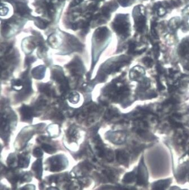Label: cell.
<instances>
[{
  "mask_svg": "<svg viewBox=\"0 0 189 190\" xmlns=\"http://www.w3.org/2000/svg\"><path fill=\"white\" fill-rule=\"evenodd\" d=\"M113 26L116 33L124 37L129 35L130 24L128 15L119 14L113 22Z\"/></svg>",
  "mask_w": 189,
  "mask_h": 190,
  "instance_id": "cell-1",
  "label": "cell"
},
{
  "mask_svg": "<svg viewBox=\"0 0 189 190\" xmlns=\"http://www.w3.org/2000/svg\"><path fill=\"white\" fill-rule=\"evenodd\" d=\"M136 184L139 187L146 188L149 185V172L145 164L143 157L140 160L138 167H136Z\"/></svg>",
  "mask_w": 189,
  "mask_h": 190,
  "instance_id": "cell-2",
  "label": "cell"
},
{
  "mask_svg": "<svg viewBox=\"0 0 189 190\" xmlns=\"http://www.w3.org/2000/svg\"><path fill=\"white\" fill-rule=\"evenodd\" d=\"M141 11L139 6L134 7L133 10V17L134 18L137 30L139 32H142L146 27V19L143 14L141 13Z\"/></svg>",
  "mask_w": 189,
  "mask_h": 190,
  "instance_id": "cell-3",
  "label": "cell"
},
{
  "mask_svg": "<svg viewBox=\"0 0 189 190\" xmlns=\"http://www.w3.org/2000/svg\"><path fill=\"white\" fill-rule=\"evenodd\" d=\"M51 167L53 169L51 171H59L63 169L64 167H66L67 162L66 159L63 158V157L61 156H56L55 157H53L51 159Z\"/></svg>",
  "mask_w": 189,
  "mask_h": 190,
  "instance_id": "cell-4",
  "label": "cell"
},
{
  "mask_svg": "<svg viewBox=\"0 0 189 190\" xmlns=\"http://www.w3.org/2000/svg\"><path fill=\"white\" fill-rule=\"evenodd\" d=\"M116 159L120 164L127 167L130 162L129 154L123 150H116Z\"/></svg>",
  "mask_w": 189,
  "mask_h": 190,
  "instance_id": "cell-5",
  "label": "cell"
},
{
  "mask_svg": "<svg viewBox=\"0 0 189 190\" xmlns=\"http://www.w3.org/2000/svg\"><path fill=\"white\" fill-rule=\"evenodd\" d=\"M172 180L171 178L157 180L152 184L151 190H166L172 183Z\"/></svg>",
  "mask_w": 189,
  "mask_h": 190,
  "instance_id": "cell-6",
  "label": "cell"
},
{
  "mask_svg": "<svg viewBox=\"0 0 189 190\" xmlns=\"http://www.w3.org/2000/svg\"><path fill=\"white\" fill-rule=\"evenodd\" d=\"M125 134L120 131L113 133L109 135V137H107V139H109L111 142L117 144L123 143L125 141Z\"/></svg>",
  "mask_w": 189,
  "mask_h": 190,
  "instance_id": "cell-7",
  "label": "cell"
},
{
  "mask_svg": "<svg viewBox=\"0 0 189 190\" xmlns=\"http://www.w3.org/2000/svg\"><path fill=\"white\" fill-rule=\"evenodd\" d=\"M20 112L22 120L23 121L29 122L32 120L33 116V112L31 108L26 105H23L20 108Z\"/></svg>",
  "mask_w": 189,
  "mask_h": 190,
  "instance_id": "cell-8",
  "label": "cell"
},
{
  "mask_svg": "<svg viewBox=\"0 0 189 190\" xmlns=\"http://www.w3.org/2000/svg\"><path fill=\"white\" fill-rule=\"evenodd\" d=\"M178 52L181 56H185L189 54V41L183 40L179 44L178 48Z\"/></svg>",
  "mask_w": 189,
  "mask_h": 190,
  "instance_id": "cell-9",
  "label": "cell"
},
{
  "mask_svg": "<svg viewBox=\"0 0 189 190\" xmlns=\"http://www.w3.org/2000/svg\"><path fill=\"white\" fill-rule=\"evenodd\" d=\"M70 68L73 73L76 75H80L83 72V68L82 67V64L81 63L80 61L78 59L71 63L70 65Z\"/></svg>",
  "mask_w": 189,
  "mask_h": 190,
  "instance_id": "cell-10",
  "label": "cell"
},
{
  "mask_svg": "<svg viewBox=\"0 0 189 190\" xmlns=\"http://www.w3.org/2000/svg\"><path fill=\"white\" fill-rule=\"evenodd\" d=\"M145 74V71L142 67L136 66L130 71V78L133 80H137Z\"/></svg>",
  "mask_w": 189,
  "mask_h": 190,
  "instance_id": "cell-11",
  "label": "cell"
},
{
  "mask_svg": "<svg viewBox=\"0 0 189 190\" xmlns=\"http://www.w3.org/2000/svg\"><path fill=\"white\" fill-rule=\"evenodd\" d=\"M109 30L106 27H102L98 28L96 32H95V37L97 39V40H100V41H102L105 40L108 35Z\"/></svg>",
  "mask_w": 189,
  "mask_h": 190,
  "instance_id": "cell-12",
  "label": "cell"
},
{
  "mask_svg": "<svg viewBox=\"0 0 189 190\" xmlns=\"http://www.w3.org/2000/svg\"><path fill=\"white\" fill-rule=\"evenodd\" d=\"M123 182L125 184H132L136 182V167L132 171L126 173L123 179Z\"/></svg>",
  "mask_w": 189,
  "mask_h": 190,
  "instance_id": "cell-13",
  "label": "cell"
},
{
  "mask_svg": "<svg viewBox=\"0 0 189 190\" xmlns=\"http://www.w3.org/2000/svg\"><path fill=\"white\" fill-rule=\"evenodd\" d=\"M53 77L54 79L56 80L60 83L62 84L63 87H65L67 85V80L63 76V74L60 70H56L53 72Z\"/></svg>",
  "mask_w": 189,
  "mask_h": 190,
  "instance_id": "cell-14",
  "label": "cell"
},
{
  "mask_svg": "<svg viewBox=\"0 0 189 190\" xmlns=\"http://www.w3.org/2000/svg\"><path fill=\"white\" fill-rule=\"evenodd\" d=\"M68 44L70 47L75 50H81L83 48L82 45L73 36H70L68 39Z\"/></svg>",
  "mask_w": 189,
  "mask_h": 190,
  "instance_id": "cell-15",
  "label": "cell"
},
{
  "mask_svg": "<svg viewBox=\"0 0 189 190\" xmlns=\"http://www.w3.org/2000/svg\"><path fill=\"white\" fill-rule=\"evenodd\" d=\"M16 9L17 13L20 14L21 15L24 16L30 14V9L28 8L27 5L23 2L17 3Z\"/></svg>",
  "mask_w": 189,
  "mask_h": 190,
  "instance_id": "cell-16",
  "label": "cell"
},
{
  "mask_svg": "<svg viewBox=\"0 0 189 190\" xmlns=\"http://www.w3.org/2000/svg\"><path fill=\"white\" fill-rule=\"evenodd\" d=\"M45 71V68L43 66L37 67L32 71L33 77L36 79H42Z\"/></svg>",
  "mask_w": 189,
  "mask_h": 190,
  "instance_id": "cell-17",
  "label": "cell"
},
{
  "mask_svg": "<svg viewBox=\"0 0 189 190\" xmlns=\"http://www.w3.org/2000/svg\"><path fill=\"white\" fill-rule=\"evenodd\" d=\"M180 24L181 23L179 18H173L169 21V26L172 29H176L179 27Z\"/></svg>",
  "mask_w": 189,
  "mask_h": 190,
  "instance_id": "cell-18",
  "label": "cell"
},
{
  "mask_svg": "<svg viewBox=\"0 0 189 190\" xmlns=\"http://www.w3.org/2000/svg\"><path fill=\"white\" fill-rule=\"evenodd\" d=\"M19 166L22 167H27L29 163V157L26 156L21 155L19 156Z\"/></svg>",
  "mask_w": 189,
  "mask_h": 190,
  "instance_id": "cell-19",
  "label": "cell"
},
{
  "mask_svg": "<svg viewBox=\"0 0 189 190\" xmlns=\"http://www.w3.org/2000/svg\"><path fill=\"white\" fill-rule=\"evenodd\" d=\"M47 23H46L45 20L41 19L40 18H37L35 20V25H36L37 27L40 28L41 29L45 28L47 26Z\"/></svg>",
  "mask_w": 189,
  "mask_h": 190,
  "instance_id": "cell-20",
  "label": "cell"
},
{
  "mask_svg": "<svg viewBox=\"0 0 189 190\" xmlns=\"http://www.w3.org/2000/svg\"><path fill=\"white\" fill-rule=\"evenodd\" d=\"M12 86L14 90H20L23 88L22 82L19 79L14 80L12 81Z\"/></svg>",
  "mask_w": 189,
  "mask_h": 190,
  "instance_id": "cell-21",
  "label": "cell"
},
{
  "mask_svg": "<svg viewBox=\"0 0 189 190\" xmlns=\"http://www.w3.org/2000/svg\"><path fill=\"white\" fill-rule=\"evenodd\" d=\"M40 91L43 92L44 94L47 95H50L52 94V91L50 89V87L47 84H42L40 87Z\"/></svg>",
  "mask_w": 189,
  "mask_h": 190,
  "instance_id": "cell-22",
  "label": "cell"
},
{
  "mask_svg": "<svg viewBox=\"0 0 189 190\" xmlns=\"http://www.w3.org/2000/svg\"><path fill=\"white\" fill-rule=\"evenodd\" d=\"M68 99L72 103H77L79 100V95L76 92H72L70 94Z\"/></svg>",
  "mask_w": 189,
  "mask_h": 190,
  "instance_id": "cell-23",
  "label": "cell"
},
{
  "mask_svg": "<svg viewBox=\"0 0 189 190\" xmlns=\"http://www.w3.org/2000/svg\"><path fill=\"white\" fill-rule=\"evenodd\" d=\"M42 148L43 150L48 154H53L55 152V150L53 147H52L51 146L49 145V144H43L42 145Z\"/></svg>",
  "mask_w": 189,
  "mask_h": 190,
  "instance_id": "cell-24",
  "label": "cell"
},
{
  "mask_svg": "<svg viewBox=\"0 0 189 190\" xmlns=\"http://www.w3.org/2000/svg\"><path fill=\"white\" fill-rule=\"evenodd\" d=\"M117 114V113L116 111H115L114 110H112V109H109V110L107 111V112L106 113L105 118L107 119V120H109L111 118H113V117L116 116Z\"/></svg>",
  "mask_w": 189,
  "mask_h": 190,
  "instance_id": "cell-25",
  "label": "cell"
},
{
  "mask_svg": "<svg viewBox=\"0 0 189 190\" xmlns=\"http://www.w3.org/2000/svg\"><path fill=\"white\" fill-rule=\"evenodd\" d=\"M143 63L147 67H151L153 65V60L150 57H145L142 60Z\"/></svg>",
  "mask_w": 189,
  "mask_h": 190,
  "instance_id": "cell-26",
  "label": "cell"
},
{
  "mask_svg": "<svg viewBox=\"0 0 189 190\" xmlns=\"http://www.w3.org/2000/svg\"><path fill=\"white\" fill-rule=\"evenodd\" d=\"M149 80H148L147 79H144L141 83V84H140V87H141V88H142V89H147V88H148L149 87Z\"/></svg>",
  "mask_w": 189,
  "mask_h": 190,
  "instance_id": "cell-27",
  "label": "cell"
},
{
  "mask_svg": "<svg viewBox=\"0 0 189 190\" xmlns=\"http://www.w3.org/2000/svg\"><path fill=\"white\" fill-rule=\"evenodd\" d=\"M43 154V152L39 148H36L33 150V155L36 157H41Z\"/></svg>",
  "mask_w": 189,
  "mask_h": 190,
  "instance_id": "cell-28",
  "label": "cell"
},
{
  "mask_svg": "<svg viewBox=\"0 0 189 190\" xmlns=\"http://www.w3.org/2000/svg\"><path fill=\"white\" fill-rule=\"evenodd\" d=\"M158 15L160 16V17H162V16H163L164 15H165V14L166 13V10L164 7H160L159 8H158Z\"/></svg>",
  "mask_w": 189,
  "mask_h": 190,
  "instance_id": "cell-29",
  "label": "cell"
},
{
  "mask_svg": "<svg viewBox=\"0 0 189 190\" xmlns=\"http://www.w3.org/2000/svg\"><path fill=\"white\" fill-rule=\"evenodd\" d=\"M136 48V45L134 43H132L130 44L129 47V50H128V53H133L134 52V49Z\"/></svg>",
  "mask_w": 189,
  "mask_h": 190,
  "instance_id": "cell-30",
  "label": "cell"
},
{
  "mask_svg": "<svg viewBox=\"0 0 189 190\" xmlns=\"http://www.w3.org/2000/svg\"><path fill=\"white\" fill-rule=\"evenodd\" d=\"M154 53L156 57H158L159 54V47L158 46V45H155L154 47Z\"/></svg>",
  "mask_w": 189,
  "mask_h": 190,
  "instance_id": "cell-31",
  "label": "cell"
},
{
  "mask_svg": "<svg viewBox=\"0 0 189 190\" xmlns=\"http://www.w3.org/2000/svg\"><path fill=\"white\" fill-rule=\"evenodd\" d=\"M151 32H152V35H153V36L154 38L155 39H158V35L156 32V30L155 29V25L153 24V27L151 28Z\"/></svg>",
  "mask_w": 189,
  "mask_h": 190,
  "instance_id": "cell-32",
  "label": "cell"
},
{
  "mask_svg": "<svg viewBox=\"0 0 189 190\" xmlns=\"http://www.w3.org/2000/svg\"><path fill=\"white\" fill-rule=\"evenodd\" d=\"M22 190H35V186L33 185H27L22 188Z\"/></svg>",
  "mask_w": 189,
  "mask_h": 190,
  "instance_id": "cell-33",
  "label": "cell"
},
{
  "mask_svg": "<svg viewBox=\"0 0 189 190\" xmlns=\"http://www.w3.org/2000/svg\"><path fill=\"white\" fill-rule=\"evenodd\" d=\"M119 2L121 5H123L124 6H127V5H128L129 0H119Z\"/></svg>",
  "mask_w": 189,
  "mask_h": 190,
  "instance_id": "cell-34",
  "label": "cell"
},
{
  "mask_svg": "<svg viewBox=\"0 0 189 190\" xmlns=\"http://www.w3.org/2000/svg\"><path fill=\"white\" fill-rule=\"evenodd\" d=\"M74 1H75L76 4H77V3H79L80 2H81L83 0H74Z\"/></svg>",
  "mask_w": 189,
  "mask_h": 190,
  "instance_id": "cell-35",
  "label": "cell"
},
{
  "mask_svg": "<svg viewBox=\"0 0 189 190\" xmlns=\"http://www.w3.org/2000/svg\"><path fill=\"white\" fill-rule=\"evenodd\" d=\"M49 190H58V189H56L55 188H50V189Z\"/></svg>",
  "mask_w": 189,
  "mask_h": 190,
  "instance_id": "cell-36",
  "label": "cell"
},
{
  "mask_svg": "<svg viewBox=\"0 0 189 190\" xmlns=\"http://www.w3.org/2000/svg\"><path fill=\"white\" fill-rule=\"evenodd\" d=\"M187 9V11H189V6L188 7H187V9Z\"/></svg>",
  "mask_w": 189,
  "mask_h": 190,
  "instance_id": "cell-37",
  "label": "cell"
}]
</instances>
